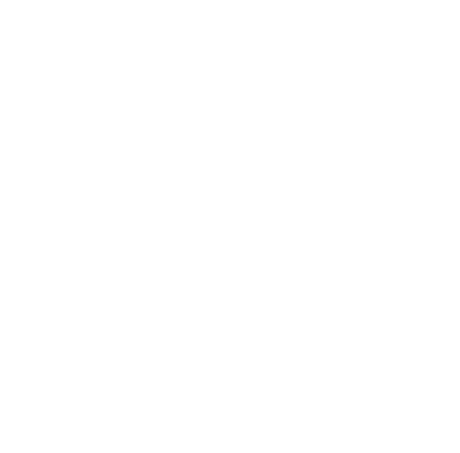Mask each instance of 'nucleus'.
Here are the masks:
<instances>
[]
</instances>
